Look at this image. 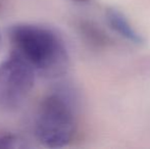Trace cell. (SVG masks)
Instances as JSON below:
<instances>
[{"mask_svg":"<svg viewBox=\"0 0 150 149\" xmlns=\"http://www.w3.org/2000/svg\"><path fill=\"white\" fill-rule=\"evenodd\" d=\"M0 38H1V37H0Z\"/></svg>","mask_w":150,"mask_h":149,"instance_id":"cell-8","label":"cell"},{"mask_svg":"<svg viewBox=\"0 0 150 149\" xmlns=\"http://www.w3.org/2000/svg\"><path fill=\"white\" fill-rule=\"evenodd\" d=\"M74 1H77V2H87L89 0H74Z\"/></svg>","mask_w":150,"mask_h":149,"instance_id":"cell-7","label":"cell"},{"mask_svg":"<svg viewBox=\"0 0 150 149\" xmlns=\"http://www.w3.org/2000/svg\"><path fill=\"white\" fill-rule=\"evenodd\" d=\"M105 18L109 28L124 40L134 45H142L144 43L142 34L135 28L132 22L120 10L108 8L105 12Z\"/></svg>","mask_w":150,"mask_h":149,"instance_id":"cell-4","label":"cell"},{"mask_svg":"<svg viewBox=\"0 0 150 149\" xmlns=\"http://www.w3.org/2000/svg\"><path fill=\"white\" fill-rule=\"evenodd\" d=\"M12 52L24 58L36 74L46 78L60 77L67 71L69 51L54 30L34 24H16L10 28Z\"/></svg>","mask_w":150,"mask_h":149,"instance_id":"cell-1","label":"cell"},{"mask_svg":"<svg viewBox=\"0 0 150 149\" xmlns=\"http://www.w3.org/2000/svg\"><path fill=\"white\" fill-rule=\"evenodd\" d=\"M29 144L22 135L13 132H0V149H25Z\"/></svg>","mask_w":150,"mask_h":149,"instance_id":"cell-6","label":"cell"},{"mask_svg":"<svg viewBox=\"0 0 150 149\" xmlns=\"http://www.w3.org/2000/svg\"><path fill=\"white\" fill-rule=\"evenodd\" d=\"M78 30L84 41L94 48H104L109 42L107 35L90 20H84L79 22Z\"/></svg>","mask_w":150,"mask_h":149,"instance_id":"cell-5","label":"cell"},{"mask_svg":"<svg viewBox=\"0 0 150 149\" xmlns=\"http://www.w3.org/2000/svg\"><path fill=\"white\" fill-rule=\"evenodd\" d=\"M36 72L16 52L0 62V109L13 112L23 105L35 85Z\"/></svg>","mask_w":150,"mask_h":149,"instance_id":"cell-3","label":"cell"},{"mask_svg":"<svg viewBox=\"0 0 150 149\" xmlns=\"http://www.w3.org/2000/svg\"><path fill=\"white\" fill-rule=\"evenodd\" d=\"M77 101L73 91L60 88L41 100L35 117L36 139L46 148L67 146L77 134Z\"/></svg>","mask_w":150,"mask_h":149,"instance_id":"cell-2","label":"cell"}]
</instances>
